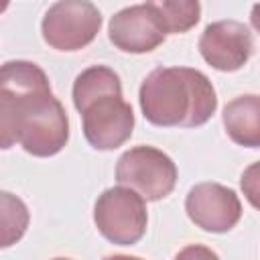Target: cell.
I'll use <instances>...</instances> for the list:
<instances>
[{"label":"cell","instance_id":"obj_3","mask_svg":"<svg viewBox=\"0 0 260 260\" xmlns=\"http://www.w3.org/2000/svg\"><path fill=\"white\" fill-rule=\"evenodd\" d=\"M116 181L138 193L144 201H160L177 185V165L167 152L140 144L118 158Z\"/></svg>","mask_w":260,"mask_h":260},{"label":"cell","instance_id":"obj_12","mask_svg":"<svg viewBox=\"0 0 260 260\" xmlns=\"http://www.w3.org/2000/svg\"><path fill=\"white\" fill-rule=\"evenodd\" d=\"M0 89L10 93H39L51 91L47 73L32 61H6L0 65Z\"/></svg>","mask_w":260,"mask_h":260},{"label":"cell","instance_id":"obj_6","mask_svg":"<svg viewBox=\"0 0 260 260\" xmlns=\"http://www.w3.org/2000/svg\"><path fill=\"white\" fill-rule=\"evenodd\" d=\"M83 136L95 150H114L122 146L134 130L132 106L122 93H108L79 110Z\"/></svg>","mask_w":260,"mask_h":260},{"label":"cell","instance_id":"obj_18","mask_svg":"<svg viewBox=\"0 0 260 260\" xmlns=\"http://www.w3.org/2000/svg\"><path fill=\"white\" fill-rule=\"evenodd\" d=\"M104 260H142L138 256H126V254H114V256H106Z\"/></svg>","mask_w":260,"mask_h":260},{"label":"cell","instance_id":"obj_10","mask_svg":"<svg viewBox=\"0 0 260 260\" xmlns=\"http://www.w3.org/2000/svg\"><path fill=\"white\" fill-rule=\"evenodd\" d=\"M223 128L228 136L248 148L260 146V98L256 93L238 95L223 108Z\"/></svg>","mask_w":260,"mask_h":260},{"label":"cell","instance_id":"obj_4","mask_svg":"<svg viewBox=\"0 0 260 260\" xmlns=\"http://www.w3.org/2000/svg\"><path fill=\"white\" fill-rule=\"evenodd\" d=\"M93 221L98 232L108 242L118 246H132L146 234V203L128 187H110L95 199Z\"/></svg>","mask_w":260,"mask_h":260},{"label":"cell","instance_id":"obj_20","mask_svg":"<svg viewBox=\"0 0 260 260\" xmlns=\"http://www.w3.org/2000/svg\"><path fill=\"white\" fill-rule=\"evenodd\" d=\"M53 260H71V258H53Z\"/></svg>","mask_w":260,"mask_h":260},{"label":"cell","instance_id":"obj_11","mask_svg":"<svg viewBox=\"0 0 260 260\" xmlns=\"http://www.w3.org/2000/svg\"><path fill=\"white\" fill-rule=\"evenodd\" d=\"M108 93H122V83L118 73L106 65H91L73 81V106L77 112Z\"/></svg>","mask_w":260,"mask_h":260},{"label":"cell","instance_id":"obj_8","mask_svg":"<svg viewBox=\"0 0 260 260\" xmlns=\"http://www.w3.org/2000/svg\"><path fill=\"white\" fill-rule=\"evenodd\" d=\"M189 219L211 234L230 232L242 217V203L234 189L219 183H199L185 197Z\"/></svg>","mask_w":260,"mask_h":260},{"label":"cell","instance_id":"obj_14","mask_svg":"<svg viewBox=\"0 0 260 260\" xmlns=\"http://www.w3.org/2000/svg\"><path fill=\"white\" fill-rule=\"evenodd\" d=\"M162 22L167 26V35H181L191 30L201 16V6L195 0H167V2H156Z\"/></svg>","mask_w":260,"mask_h":260},{"label":"cell","instance_id":"obj_1","mask_svg":"<svg viewBox=\"0 0 260 260\" xmlns=\"http://www.w3.org/2000/svg\"><path fill=\"white\" fill-rule=\"evenodd\" d=\"M142 116L160 128H197L217 110L213 83L193 67H156L138 91Z\"/></svg>","mask_w":260,"mask_h":260},{"label":"cell","instance_id":"obj_5","mask_svg":"<svg viewBox=\"0 0 260 260\" xmlns=\"http://www.w3.org/2000/svg\"><path fill=\"white\" fill-rule=\"evenodd\" d=\"M102 28V12L87 0H61L49 6L41 32L55 51H79L87 47Z\"/></svg>","mask_w":260,"mask_h":260},{"label":"cell","instance_id":"obj_7","mask_svg":"<svg viewBox=\"0 0 260 260\" xmlns=\"http://www.w3.org/2000/svg\"><path fill=\"white\" fill-rule=\"evenodd\" d=\"M112 45L124 53H150L167 39V26L156 2L134 4L118 10L108 24Z\"/></svg>","mask_w":260,"mask_h":260},{"label":"cell","instance_id":"obj_2","mask_svg":"<svg viewBox=\"0 0 260 260\" xmlns=\"http://www.w3.org/2000/svg\"><path fill=\"white\" fill-rule=\"evenodd\" d=\"M69 140V118L63 104L53 91L28 93L22 98L20 146L39 158L53 156L65 148Z\"/></svg>","mask_w":260,"mask_h":260},{"label":"cell","instance_id":"obj_16","mask_svg":"<svg viewBox=\"0 0 260 260\" xmlns=\"http://www.w3.org/2000/svg\"><path fill=\"white\" fill-rule=\"evenodd\" d=\"M175 260H219V256L203 244H189L175 256Z\"/></svg>","mask_w":260,"mask_h":260},{"label":"cell","instance_id":"obj_19","mask_svg":"<svg viewBox=\"0 0 260 260\" xmlns=\"http://www.w3.org/2000/svg\"><path fill=\"white\" fill-rule=\"evenodd\" d=\"M8 8V2H0V12H4Z\"/></svg>","mask_w":260,"mask_h":260},{"label":"cell","instance_id":"obj_9","mask_svg":"<svg viewBox=\"0 0 260 260\" xmlns=\"http://www.w3.org/2000/svg\"><path fill=\"white\" fill-rule=\"evenodd\" d=\"M199 53L217 71H238L254 53L252 30L240 20L211 22L199 37Z\"/></svg>","mask_w":260,"mask_h":260},{"label":"cell","instance_id":"obj_13","mask_svg":"<svg viewBox=\"0 0 260 260\" xmlns=\"http://www.w3.org/2000/svg\"><path fill=\"white\" fill-rule=\"evenodd\" d=\"M28 221L30 213L26 203L10 191H0V250L20 242Z\"/></svg>","mask_w":260,"mask_h":260},{"label":"cell","instance_id":"obj_17","mask_svg":"<svg viewBox=\"0 0 260 260\" xmlns=\"http://www.w3.org/2000/svg\"><path fill=\"white\" fill-rule=\"evenodd\" d=\"M256 173H258V165L254 162L244 175H242V189H244V193L248 195V199H250V203L256 207L258 205V201H256V195H258V177H256Z\"/></svg>","mask_w":260,"mask_h":260},{"label":"cell","instance_id":"obj_15","mask_svg":"<svg viewBox=\"0 0 260 260\" xmlns=\"http://www.w3.org/2000/svg\"><path fill=\"white\" fill-rule=\"evenodd\" d=\"M22 98L24 95L0 89V150H8L18 142L20 120H22Z\"/></svg>","mask_w":260,"mask_h":260}]
</instances>
